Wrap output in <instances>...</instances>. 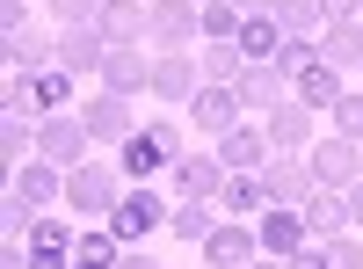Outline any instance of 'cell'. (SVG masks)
<instances>
[{
	"instance_id": "obj_10",
	"label": "cell",
	"mask_w": 363,
	"mask_h": 269,
	"mask_svg": "<svg viewBox=\"0 0 363 269\" xmlns=\"http://www.w3.org/2000/svg\"><path fill=\"white\" fill-rule=\"evenodd\" d=\"M306 168H313V182H327V190H349L356 175H363V146H356V138H313Z\"/></svg>"
},
{
	"instance_id": "obj_2",
	"label": "cell",
	"mask_w": 363,
	"mask_h": 269,
	"mask_svg": "<svg viewBox=\"0 0 363 269\" xmlns=\"http://www.w3.org/2000/svg\"><path fill=\"white\" fill-rule=\"evenodd\" d=\"M116 197H124V168H116V160H80V168H66V204H73L87 226H109Z\"/></svg>"
},
{
	"instance_id": "obj_18",
	"label": "cell",
	"mask_w": 363,
	"mask_h": 269,
	"mask_svg": "<svg viewBox=\"0 0 363 269\" xmlns=\"http://www.w3.org/2000/svg\"><path fill=\"white\" fill-rule=\"evenodd\" d=\"M58 66V29H8V73H44Z\"/></svg>"
},
{
	"instance_id": "obj_40",
	"label": "cell",
	"mask_w": 363,
	"mask_h": 269,
	"mask_svg": "<svg viewBox=\"0 0 363 269\" xmlns=\"http://www.w3.org/2000/svg\"><path fill=\"white\" fill-rule=\"evenodd\" d=\"M0 29H29V0H0Z\"/></svg>"
},
{
	"instance_id": "obj_5",
	"label": "cell",
	"mask_w": 363,
	"mask_h": 269,
	"mask_svg": "<svg viewBox=\"0 0 363 269\" xmlns=\"http://www.w3.org/2000/svg\"><path fill=\"white\" fill-rule=\"evenodd\" d=\"M218 190H225V160H218V146H189V153L174 160V175H167V197L174 204H218Z\"/></svg>"
},
{
	"instance_id": "obj_4",
	"label": "cell",
	"mask_w": 363,
	"mask_h": 269,
	"mask_svg": "<svg viewBox=\"0 0 363 269\" xmlns=\"http://www.w3.org/2000/svg\"><path fill=\"white\" fill-rule=\"evenodd\" d=\"M153 8V22H145V51H189L203 37V0H145Z\"/></svg>"
},
{
	"instance_id": "obj_26",
	"label": "cell",
	"mask_w": 363,
	"mask_h": 269,
	"mask_svg": "<svg viewBox=\"0 0 363 269\" xmlns=\"http://www.w3.org/2000/svg\"><path fill=\"white\" fill-rule=\"evenodd\" d=\"M291 95H298V102H306L313 116H320V109H335V102L349 95V87H342V66H327V58H320V66H313L306 80H298V87H291Z\"/></svg>"
},
{
	"instance_id": "obj_29",
	"label": "cell",
	"mask_w": 363,
	"mask_h": 269,
	"mask_svg": "<svg viewBox=\"0 0 363 269\" xmlns=\"http://www.w3.org/2000/svg\"><path fill=\"white\" fill-rule=\"evenodd\" d=\"M218 219H225L218 204H174L167 233H174V241H211V226H218Z\"/></svg>"
},
{
	"instance_id": "obj_22",
	"label": "cell",
	"mask_w": 363,
	"mask_h": 269,
	"mask_svg": "<svg viewBox=\"0 0 363 269\" xmlns=\"http://www.w3.org/2000/svg\"><path fill=\"white\" fill-rule=\"evenodd\" d=\"M73 80H80V73H66V66L29 73V109H37V124H44V116H58V109H73Z\"/></svg>"
},
{
	"instance_id": "obj_17",
	"label": "cell",
	"mask_w": 363,
	"mask_h": 269,
	"mask_svg": "<svg viewBox=\"0 0 363 269\" xmlns=\"http://www.w3.org/2000/svg\"><path fill=\"white\" fill-rule=\"evenodd\" d=\"M196 87H203V66H196L189 51H160V58H153V95H160V102H182V109H189Z\"/></svg>"
},
{
	"instance_id": "obj_33",
	"label": "cell",
	"mask_w": 363,
	"mask_h": 269,
	"mask_svg": "<svg viewBox=\"0 0 363 269\" xmlns=\"http://www.w3.org/2000/svg\"><path fill=\"white\" fill-rule=\"evenodd\" d=\"M240 73H247V51H240V44H203V80L240 87Z\"/></svg>"
},
{
	"instance_id": "obj_37",
	"label": "cell",
	"mask_w": 363,
	"mask_h": 269,
	"mask_svg": "<svg viewBox=\"0 0 363 269\" xmlns=\"http://www.w3.org/2000/svg\"><path fill=\"white\" fill-rule=\"evenodd\" d=\"M327 248V269H363V241L356 233H335V241H320Z\"/></svg>"
},
{
	"instance_id": "obj_23",
	"label": "cell",
	"mask_w": 363,
	"mask_h": 269,
	"mask_svg": "<svg viewBox=\"0 0 363 269\" xmlns=\"http://www.w3.org/2000/svg\"><path fill=\"white\" fill-rule=\"evenodd\" d=\"M145 22H153V8H145V0H109V8H102V37H109V51H116V44H145Z\"/></svg>"
},
{
	"instance_id": "obj_9",
	"label": "cell",
	"mask_w": 363,
	"mask_h": 269,
	"mask_svg": "<svg viewBox=\"0 0 363 269\" xmlns=\"http://www.w3.org/2000/svg\"><path fill=\"white\" fill-rule=\"evenodd\" d=\"M255 255H262V233L247 219H218L211 241H203V269H247Z\"/></svg>"
},
{
	"instance_id": "obj_41",
	"label": "cell",
	"mask_w": 363,
	"mask_h": 269,
	"mask_svg": "<svg viewBox=\"0 0 363 269\" xmlns=\"http://www.w3.org/2000/svg\"><path fill=\"white\" fill-rule=\"evenodd\" d=\"M342 197H349V226H363V175H356V182H349Z\"/></svg>"
},
{
	"instance_id": "obj_38",
	"label": "cell",
	"mask_w": 363,
	"mask_h": 269,
	"mask_svg": "<svg viewBox=\"0 0 363 269\" xmlns=\"http://www.w3.org/2000/svg\"><path fill=\"white\" fill-rule=\"evenodd\" d=\"M327 22H363V0H320Z\"/></svg>"
},
{
	"instance_id": "obj_24",
	"label": "cell",
	"mask_w": 363,
	"mask_h": 269,
	"mask_svg": "<svg viewBox=\"0 0 363 269\" xmlns=\"http://www.w3.org/2000/svg\"><path fill=\"white\" fill-rule=\"evenodd\" d=\"M218 212H225V219H262V212H269V182H262V175H225Z\"/></svg>"
},
{
	"instance_id": "obj_6",
	"label": "cell",
	"mask_w": 363,
	"mask_h": 269,
	"mask_svg": "<svg viewBox=\"0 0 363 269\" xmlns=\"http://www.w3.org/2000/svg\"><path fill=\"white\" fill-rule=\"evenodd\" d=\"M87 146H95V131H87L80 109H58V116H44V124H37V160H51V168H80V160H95Z\"/></svg>"
},
{
	"instance_id": "obj_39",
	"label": "cell",
	"mask_w": 363,
	"mask_h": 269,
	"mask_svg": "<svg viewBox=\"0 0 363 269\" xmlns=\"http://www.w3.org/2000/svg\"><path fill=\"white\" fill-rule=\"evenodd\" d=\"M284 269H327V248H320V241H306V248H298Z\"/></svg>"
},
{
	"instance_id": "obj_25",
	"label": "cell",
	"mask_w": 363,
	"mask_h": 269,
	"mask_svg": "<svg viewBox=\"0 0 363 269\" xmlns=\"http://www.w3.org/2000/svg\"><path fill=\"white\" fill-rule=\"evenodd\" d=\"M124 262V241H116L109 226H80V241H73V269H116Z\"/></svg>"
},
{
	"instance_id": "obj_19",
	"label": "cell",
	"mask_w": 363,
	"mask_h": 269,
	"mask_svg": "<svg viewBox=\"0 0 363 269\" xmlns=\"http://www.w3.org/2000/svg\"><path fill=\"white\" fill-rule=\"evenodd\" d=\"M240 102H247V109H277V102H291V80H284V66H277V58H255V66L247 73H240Z\"/></svg>"
},
{
	"instance_id": "obj_44",
	"label": "cell",
	"mask_w": 363,
	"mask_h": 269,
	"mask_svg": "<svg viewBox=\"0 0 363 269\" xmlns=\"http://www.w3.org/2000/svg\"><path fill=\"white\" fill-rule=\"evenodd\" d=\"M247 269H284V262H277V255H255V262H247Z\"/></svg>"
},
{
	"instance_id": "obj_21",
	"label": "cell",
	"mask_w": 363,
	"mask_h": 269,
	"mask_svg": "<svg viewBox=\"0 0 363 269\" xmlns=\"http://www.w3.org/2000/svg\"><path fill=\"white\" fill-rule=\"evenodd\" d=\"M298 212H306L313 241H335V233H349V197H342V190H327V182H313V197L298 204Z\"/></svg>"
},
{
	"instance_id": "obj_16",
	"label": "cell",
	"mask_w": 363,
	"mask_h": 269,
	"mask_svg": "<svg viewBox=\"0 0 363 269\" xmlns=\"http://www.w3.org/2000/svg\"><path fill=\"white\" fill-rule=\"evenodd\" d=\"M8 197H22L29 212H51V204H66V168H51V160H29V168H15V182H8Z\"/></svg>"
},
{
	"instance_id": "obj_15",
	"label": "cell",
	"mask_w": 363,
	"mask_h": 269,
	"mask_svg": "<svg viewBox=\"0 0 363 269\" xmlns=\"http://www.w3.org/2000/svg\"><path fill=\"white\" fill-rule=\"evenodd\" d=\"M80 116H87V131H95V146H124V138L138 131L131 102H124V95H109V87H95V95L80 102Z\"/></svg>"
},
{
	"instance_id": "obj_34",
	"label": "cell",
	"mask_w": 363,
	"mask_h": 269,
	"mask_svg": "<svg viewBox=\"0 0 363 269\" xmlns=\"http://www.w3.org/2000/svg\"><path fill=\"white\" fill-rule=\"evenodd\" d=\"M277 66H284V80L298 87L313 66H320V37H284V51H277Z\"/></svg>"
},
{
	"instance_id": "obj_35",
	"label": "cell",
	"mask_w": 363,
	"mask_h": 269,
	"mask_svg": "<svg viewBox=\"0 0 363 269\" xmlns=\"http://www.w3.org/2000/svg\"><path fill=\"white\" fill-rule=\"evenodd\" d=\"M327 116H335V138H356V146H363V87H349Z\"/></svg>"
},
{
	"instance_id": "obj_12",
	"label": "cell",
	"mask_w": 363,
	"mask_h": 269,
	"mask_svg": "<svg viewBox=\"0 0 363 269\" xmlns=\"http://www.w3.org/2000/svg\"><path fill=\"white\" fill-rule=\"evenodd\" d=\"M102 58H109L102 22H73V29H58V66H66V73L95 80V73H102Z\"/></svg>"
},
{
	"instance_id": "obj_27",
	"label": "cell",
	"mask_w": 363,
	"mask_h": 269,
	"mask_svg": "<svg viewBox=\"0 0 363 269\" xmlns=\"http://www.w3.org/2000/svg\"><path fill=\"white\" fill-rule=\"evenodd\" d=\"M320 58L327 66H363V22H327L320 29Z\"/></svg>"
},
{
	"instance_id": "obj_28",
	"label": "cell",
	"mask_w": 363,
	"mask_h": 269,
	"mask_svg": "<svg viewBox=\"0 0 363 269\" xmlns=\"http://www.w3.org/2000/svg\"><path fill=\"white\" fill-rule=\"evenodd\" d=\"M0 160H8V168L37 160V116H0Z\"/></svg>"
},
{
	"instance_id": "obj_11",
	"label": "cell",
	"mask_w": 363,
	"mask_h": 269,
	"mask_svg": "<svg viewBox=\"0 0 363 269\" xmlns=\"http://www.w3.org/2000/svg\"><path fill=\"white\" fill-rule=\"evenodd\" d=\"M218 160H225V175H262L269 160H277V146H269V131L247 116V124H233V131L218 138Z\"/></svg>"
},
{
	"instance_id": "obj_36",
	"label": "cell",
	"mask_w": 363,
	"mask_h": 269,
	"mask_svg": "<svg viewBox=\"0 0 363 269\" xmlns=\"http://www.w3.org/2000/svg\"><path fill=\"white\" fill-rule=\"evenodd\" d=\"M102 8H109V0H51V22H58V29H73V22H102Z\"/></svg>"
},
{
	"instance_id": "obj_14",
	"label": "cell",
	"mask_w": 363,
	"mask_h": 269,
	"mask_svg": "<svg viewBox=\"0 0 363 269\" xmlns=\"http://www.w3.org/2000/svg\"><path fill=\"white\" fill-rule=\"evenodd\" d=\"M255 233H262V255H277V262H291L298 248L313 241V226H306V212H298V204H269Z\"/></svg>"
},
{
	"instance_id": "obj_45",
	"label": "cell",
	"mask_w": 363,
	"mask_h": 269,
	"mask_svg": "<svg viewBox=\"0 0 363 269\" xmlns=\"http://www.w3.org/2000/svg\"><path fill=\"white\" fill-rule=\"evenodd\" d=\"M356 73H363V66H356Z\"/></svg>"
},
{
	"instance_id": "obj_8",
	"label": "cell",
	"mask_w": 363,
	"mask_h": 269,
	"mask_svg": "<svg viewBox=\"0 0 363 269\" xmlns=\"http://www.w3.org/2000/svg\"><path fill=\"white\" fill-rule=\"evenodd\" d=\"M102 87H109V95H153V51H145V44H116L109 58H102V73H95Z\"/></svg>"
},
{
	"instance_id": "obj_1",
	"label": "cell",
	"mask_w": 363,
	"mask_h": 269,
	"mask_svg": "<svg viewBox=\"0 0 363 269\" xmlns=\"http://www.w3.org/2000/svg\"><path fill=\"white\" fill-rule=\"evenodd\" d=\"M182 153H189V138H182L167 116H153V124H138L116 146V168H124V182H160V175H174Z\"/></svg>"
},
{
	"instance_id": "obj_3",
	"label": "cell",
	"mask_w": 363,
	"mask_h": 269,
	"mask_svg": "<svg viewBox=\"0 0 363 269\" xmlns=\"http://www.w3.org/2000/svg\"><path fill=\"white\" fill-rule=\"evenodd\" d=\"M167 219H174V197H153V182H131L116 197V212H109V233L124 248H145L153 233H167Z\"/></svg>"
},
{
	"instance_id": "obj_30",
	"label": "cell",
	"mask_w": 363,
	"mask_h": 269,
	"mask_svg": "<svg viewBox=\"0 0 363 269\" xmlns=\"http://www.w3.org/2000/svg\"><path fill=\"white\" fill-rule=\"evenodd\" d=\"M240 29H247V15L233 0H203V44H240Z\"/></svg>"
},
{
	"instance_id": "obj_31",
	"label": "cell",
	"mask_w": 363,
	"mask_h": 269,
	"mask_svg": "<svg viewBox=\"0 0 363 269\" xmlns=\"http://www.w3.org/2000/svg\"><path fill=\"white\" fill-rule=\"evenodd\" d=\"M240 51H247V66H255V58H277V51H284L277 15H247V29H240Z\"/></svg>"
},
{
	"instance_id": "obj_43",
	"label": "cell",
	"mask_w": 363,
	"mask_h": 269,
	"mask_svg": "<svg viewBox=\"0 0 363 269\" xmlns=\"http://www.w3.org/2000/svg\"><path fill=\"white\" fill-rule=\"evenodd\" d=\"M240 15H277V0H233Z\"/></svg>"
},
{
	"instance_id": "obj_42",
	"label": "cell",
	"mask_w": 363,
	"mask_h": 269,
	"mask_svg": "<svg viewBox=\"0 0 363 269\" xmlns=\"http://www.w3.org/2000/svg\"><path fill=\"white\" fill-rule=\"evenodd\" d=\"M116 269H160V262L145 255V248H124V262H116Z\"/></svg>"
},
{
	"instance_id": "obj_13",
	"label": "cell",
	"mask_w": 363,
	"mask_h": 269,
	"mask_svg": "<svg viewBox=\"0 0 363 269\" xmlns=\"http://www.w3.org/2000/svg\"><path fill=\"white\" fill-rule=\"evenodd\" d=\"M262 131H269V146H277V153H313V131H320V116L306 109V102H277V109H269L262 116Z\"/></svg>"
},
{
	"instance_id": "obj_20",
	"label": "cell",
	"mask_w": 363,
	"mask_h": 269,
	"mask_svg": "<svg viewBox=\"0 0 363 269\" xmlns=\"http://www.w3.org/2000/svg\"><path fill=\"white\" fill-rule=\"evenodd\" d=\"M262 182H269V204H306L313 197V168H306V153H277L262 168Z\"/></svg>"
},
{
	"instance_id": "obj_32",
	"label": "cell",
	"mask_w": 363,
	"mask_h": 269,
	"mask_svg": "<svg viewBox=\"0 0 363 269\" xmlns=\"http://www.w3.org/2000/svg\"><path fill=\"white\" fill-rule=\"evenodd\" d=\"M277 29L284 37H320L327 15H320V0H277Z\"/></svg>"
},
{
	"instance_id": "obj_7",
	"label": "cell",
	"mask_w": 363,
	"mask_h": 269,
	"mask_svg": "<svg viewBox=\"0 0 363 269\" xmlns=\"http://www.w3.org/2000/svg\"><path fill=\"white\" fill-rule=\"evenodd\" d=\"M233 124H247V102H240V87H218V80H203L196 95H189V131L218 146Z\"/></svg>"
}]
</instances>
